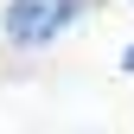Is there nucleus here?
I'll return each mask as SVG.
<instances>
[{
    "label": "nucleus",
    "instance_id": "1",
    "mask_svg": "<svg viewBox=\"0 0 134 134\" xmlns=\"http://www.w3.org/2000/svg\"><path fill=\"white\" fill-rule=\"evenodd\" d=\"M83 0H7V13H0V32H7V45H19V51H38V45H51L64 26L77 19Z\"/></svg>",
    "mask_w": 134,
    "mask_h": 134
},
{
    "label": "nucleus",
    "instance_id": "2",
    "mask_svg": "<svg viewBox=\"0 0 134 134\" xmlns=\"http://www.w3.org/2000/svg\"><path fill=\"white\" fill-rule=\"evenodd\" d=\"M121 70H128V77H134V45H128V51H121Z\"/></svg>",
    "mask_w": 134,
    "mask_h": 134
}]
</instances>
